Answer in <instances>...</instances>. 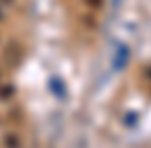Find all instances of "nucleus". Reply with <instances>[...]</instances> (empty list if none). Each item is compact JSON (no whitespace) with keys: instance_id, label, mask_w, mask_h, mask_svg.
I'll return each mask as SVG.
<instances>
[{"instance_id":"nucleus-2","label":"nucleus","mask_w":151,"mask_h":148,"mask_svg":"<svg viewBox=\"0 0 151 148\" xmlns=\"http://www.w3.org/2000/svg\"><path fill=\"white\" fill-rule=\"evenodd\" d=\"M7 144H9V148H19V139L16 137H7Z\"/></svg>"},{"instance_id":"nucleus-1","label":"nucleus","mask_w":151,"mask_h":148,"mask_svg":"<svg viewBox=\"0 0 151 148\" xmlns=\"http://www.w3.org/2000/svg\"><path fill=\"white\" fill-rule=\"evenodd\" d=\"M12 96V87H5V89H0V98H9Z\"/></svg>"}]
</instances>
